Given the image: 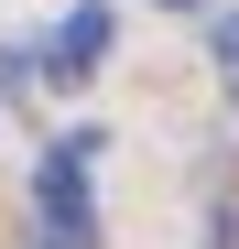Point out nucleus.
Masks as SVG:
<instances>
[{"label":"nucleus","mask_w":239,"mask_h":249,"mask_svg":"<svg viewBox=\"0 0 239 249\" xmlns=\"http://www.w3.org/2000/svg\"><path fill=\"white\" fill-rule=\"evenodd\" d=\"M163 11H207V0H163Z\"/></svg>","instance_id":"nucleus-5"},{"label":"nucleus","mask_w":239,"mask_h":249,"mask_svg":"<svg viewBox=\"0 0 239 249\" xmlns=\"http://www.w3.org/2000/svg\"><path fill=\"white\" fill-rule=\"evenodd\" d=\"M207 54H218V76H239V11H228V22L207 33Z\"/></svg>","instance_id":"nucleus-3"},{"label":"nucleus","mask_w":239,"mask_h":249,"mask_svg":"<svg viewBox=\"0 0 239 249\" xmlns=\"http://www.w3.org/2000/svg\"><path fill=\"white\" fill-rule=\"evenodd\" d=\"M218 249H239V217H218Z\"/></svg>","instance_id":"nucleus-4"},{"label":"nucleus","mask_w":239,"mask_h":249,"mask_svg":"<svg viewBox=\"0 0 239 249\" xmlns=\"http://www.w3.org/2000/svg\"><path fill=\"white\" fill-rule=\"evenodd\" d=\"M109 33H120V22L98 11V0H76V11L55 22V44H44V76H65V87H87V76L109 65Z\"/></svg>","instance_id":"nucleus-2"},{"label":"nucleus","mask_w":239,"mask_h":249,"mask_svg":"<svg viewBox=\"0 0 239 249\" xmlns=\"http://www.w3.org/2000/svg\"><path fill=\"white\" fill-rule=\"evenodd\" d=\"M98 141L109 130H65L55 152H44V184H33V195H44V228H55V249H87L98 238Z\"/></svg>","instance_id":"nucleus-1"}]
</instances>
